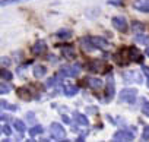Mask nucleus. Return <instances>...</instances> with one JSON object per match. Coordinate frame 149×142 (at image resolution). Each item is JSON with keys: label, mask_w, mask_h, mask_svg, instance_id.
Here are the masks:
<instances>
[{"label": "nucleus", "mask_w": 149, "mask_h": 142, "mask_svg": "<svg viewBox=\"0 0 149 142\" xmlns=\"http://www.w3.org/2000/svg\"><path fill=\"white\" fill-rule=\"evenodd\" d=\"M32 72H34V76H35V78H42V76L47 73V69H45L42 64H37V66L34 67Z\"/></svg>", "instance_id": "obj_17"}, {"label": "nucleus", "mask_w": 149, "mask_h": 142, "mask_svg": "<svg viewBox=\"0 0 149 142\" xmlns=\"http://www.w3.org/2000/svg\"><path fill=\"white\" fill-rule=\"evenodd\" d=\"M88 69L91 72L101 73V72H105V63H104V60H94L88 64Z\"/></svg>", "instance_id": "obj_6"}, {"label": "nucleus", "mask_w": 149, "mask_h": 142, "mask_svg": "<svg viewBox=\"0 0 149 142\" xmlns=\"http://www.w3.org/2000/svg\"><path fill=\"white\" fill-rule=\"evenodd\" d=\"M146 54L149 56V47H146Z\"/></svg>", "instance_id": "obj_38"}, {"label": "nucleus", "mask_w": 149, "mask_h": 142, "mask_svg": "<svg viewBox=\"0 0 149 142\" xmlns=\"http://www.w3.org/2000/svg\"><path fill=\"white\" fill-rule=\"evenodd\" d=\"M129 59H132L136 63H142L143 62V56L140 53V50L137 47H129Z\"/></svg>", "instance_id": "obj_8"}, {"label": "nucleus", "mask_w": 149, "mask_h": 142, "mask_svg": "<svg viewBox=\"0 0 149 142\" xmlns=\"http://www.w3.org/2000/svg\"><path fill=\"white\" fill-rule=\"evenodd\" d=\"M142 113H143L145 116H148V117H149V103H146V104L142 107Z\"/></svg>", "instance_id": "obj_31"}, {"label": "nucleus", "mask_w": 149, "mask_h": 142, "mask_svg": "<svg viewBox=\"0 0 149 142\" xmlns=\"http://www.w3.org/2000/svg\"><path fill=\"white\" fill-rule=\"evenodd\" d=\"M142 70H143V73L149 78V67H148V66H143V67H142Z\"/></svg>", "instance_id": "obj_35"}, {"label": "nucleus", "mask_w": 149, "mask_h": 142, "mask_svg": "<svg viewBox=\"0 0 149 142\" xmlns=\"http://www.w3.org/2000/svg\"><path fill=\"white\" fill-rule=\"evenodd\" d=\"M0 108H8V103L5 100H0Z\"/></svg>", "instance_id": "obj_34"}, {"label": "nucleus", "mask_w": 149, "mask_h": 142, "mask_svg": "<svg viewBox=\"0 0 149 142\" xmlns=\"http://www.w3.org/2000/svg\"><path fill=\"white\" fill-rule=\"evenodd\" d=\"M18 2H22V0H0V6H8V5L18 3Z\"/></svg>", "instance_id": "obj_26"}, {"label": "nucleus", "mask_w": 149, "mask_h": 142, "mask_svg": "<svg viewBox=\"0 0 149 142\" xmlns=\"http://www.w3.org/2000/svg\"><path fill=\"white\" fill-rule=\"evenodd\" d=\"M13 127L19 132V133H24L25 132V123L22 122V120H13Z\"/></svg>", "instance_id": "obj_21"}, {"label": "nucleus", "mask_w": 149, "mask_h": 142, "mask_svg": "<svg viewBox=\"0 0 149 142\" xmlns=\"http://www.w3.org/2000/svg\"><path fill=\"white\" fill-rule=\"evenodd\" d=\"M116 62H117L118 64H121V66H124V64L129 63V47H123V48H120V50L117 51V54H116Z\"/></svg>", "instance_id": "obj_5"}, {"label": "nucleus", "mask_w": 149, "mask_h": 142, "mask_svg": "<svg viewBox=\"0 0 149 142\" xmlns=\"http://www.w3.org/2000/svg\"><path fill=\"white\" fill-rule=\"evenodd\" d=\"M28 94H29V92H28L26 90H24V88H19V90H18V95H19L22 100H26V101H29L32 97H31V95H28Z\"/></svg>", "instance_id": "obj_23"}, {"label": "nucleus", "mask_w": 149, "mask_h": 142, "mask_svg": "<svg viewBox=\"0 0 149 142\" xmlns=\"http://www.w3.org/2000/svg\"><path fill=\"white\" fill-rule=\"evenodd\" d=\"M113 25H114V28L117 29V31H120V32H126L127 31V21L124 19V18H121V16H117V18H113Z\"/></svg>", "instance_id": "obj_7"}, {"label": "nucleus", "mask_w": 149, "mask_h": 142, "mask_svg": "<svg viewBox=\"0 0 149 142\" xmlns=\"http://www.w3.org/2000/svg\"><path fill=\"white\" fill-rule=\"evenodd\" d=\"M136 41L137 43H142V44H148L149 43V37L148 35H137L136 37Z\"/></svg>", "instance_id": "obj_25"}, {"label": "nucleus", "mask_w": 149, "mask_h": 142, "mask_svg": "<svg viewBox=\"0 0 149 142\" xmlns=\"http://www.w3.org/2000/svg\"><path fill=\"white\" fill-rule=\"evenodd\" d=\"M54 79H56V78H50V79L47 81V84H45V85H47V88H50V87H53V85H54Z\"/></svg>", "instance_id": "obj_33"}, {"label": "nucleus", "mask_w": 149, "mask_h": 142, "mask_svg": "<svg viewBox=\"0 0 149 142\" xmlns=\"http://www.w3.org/2000/svg\"><path fill=\"white\" fill-rule=\"evenodd\" d=\"M45 48H47V44H45V41H42V40H40V41H37L35 44H34V47H32V51L38 56V54H42L44 51H45Z\"/></svg>", "instance_id": "obj_13"}, {"label": "nucleus", "mask_w": 149, "mask_h": 142, "mask_svg": "<svg viewBox=\"0 0 149 142\" xmlns=\"http://www.w3.org/2000/svg\"><path fill=\"white\" fill-rule=\"evenodd\" d=\"M0 78L5 79V81H10L12 79V72L5 70V69H0Z\"/></svg>", "instance_id": "obj_24"}, {"label": "nucleus", "mask_w": 149, "mask_h": 142, "mask_svg": "<svg viewBox=\"0 0 149 142\" xmlns=\"http://www.w3.org/2000/svg\"><path fill=\"white\" fill-rule=\"evenodd\" d=\"M9 91H10V87H9V85L0 84V94H8Z\"/></svg>", "instance_id": "obj_27"}, {"label": "nucleus", "mask_w": 149, "mask_h": 142, "mask_svg": "<svg viewBox=\"0 0 149 142\" xmlns=\"http://www.w3.org/2000/svg\"><path fill=\"white\" fill-rule=\"evenodd\" d=\"M148 88H149V81H148Z\"/></svg>", "instance_id": "obj_40"}, {"label": "nucleus", "mask_w": 149, "mask_h": 142, "mask_svg": "<svg viewBox=\"0 0 149 142\" xmlns=\"http://www.w3.org/2000/svg\"><path fill=\"white\" fill-rule=\"evenodd\" d=\"M0 120H8V116H6V114H2V113H0Z\"/></svg>", "instance_id": "obj_37"}, {"label": "nucleus", "mask_w": 149, "mask_h": 142, "mask_svg": "<svg viewBox=\"0 0 149 142\" xmlns=\"http://www.w3.org/2000/svg\"><path fill=\"white\" fill-rule=\"evenodd\" d=\"M79 43H81V45H82V48H84L85 51H92V50H95V47H94V44L91 43V38H89V37L82 38Z\"/></svg>", "instance_id": "obj_15"}, {"label": "nucleus", "mask_w": 149, "mask_h": 142, "mask_svg": "<svg viewBox=\"0 0 149 142\" xmlns=\"http://www.w3.org/2000/svg\"><path fill=\"white\" fill-rule=\"evenodd\" d=\"M63 122H64V123H70V119H69L67 116H63Z\"/></svg>", "instance_id": "obj_36"}, {"label": "nucleus", "mask_w": 149, "mask_h": 142, "mask_svg": "<svg viewBox=\"0 0 149 142\" xmlns=\"http://www.w3.org/2000/svg\"><path fill=\"white\" fill-rule=\"evenodd\" d=\"M113 138L116 141H133L134 139V133L130 132V130H127V129H120V130H117L114 133Z\"/></svg>", "instance_id": "obj_4"}, {"label": "nucleus", "mask_w": 149, "mask_h": 142, "mask_svg": "<svg viewBox=\"0 0 149 142\" xmlns=\"http://www.w3.org/2000/svg\"><path fill=\"white\" fill-rule=\"evenodd\" d=\"M73 116H74V120H76L79 125H82V126H88V125H89V122H88L86 116L81 114L79 111H74V113H73Z\"/></svg>", "instance_id": "obj_16"}, {"label": "nucleus", "mask_w": 149, "mask_h": 142, "mask_svg": "<svg viewBox=\"0 0 149 142\" xmlns=\"http://www.w3.org/2000/svg\"><path fill=\"white\" fill-rule=\"evenodd\" d=\"M132 27H133V29H134V31H143V25H142L140 22H133V25H132Z\"/></svg>", "instance_id": "obj_30"}, {"label": "nucleus", "mask_w": 149, "mask_h": 142, "mask_svg": "<svg viewBox=\"0 0 149 142\" xmlns=\"http://www.w3.org/2000/svg\"><path fill=\"white\" fill-rule=\"evenodd\" d=\"M88 85L92 90H100V88H102V81L98 78H88Z\"/></svg>", "instance_id": "obj_18"}, {"label": "nucleus", "mask_w": 149, "mask_h": 142, "mask_svg": "<svg viewBox=\"0 0 149 142\" xmlns=\"http://www.w3.org/2000/svg\"><path fill=\"white\" fill-rule=\"evenodd\" d=\"M50 133L54 139H64V136H66V130L58 123H51L50 125Z\"/></svg>", "instance_id": "obj_2"}, {"label": "nucleus", "mask_w": 149, "mask_h": 142, "mask_svg": "<svg viewBox=\"0 0 149 142\" xmlns=\"http://www.w3.org/2000/svg\"><path fill=\"white\" fill-rule=\"evenodd\" d=\"M60 51H61V56H63L64 59H67V60L74 59V50H73L70 45H67V44L60 45Z\"/></svg>", "instance_id": "obj_11"}, {"label": "nucleus", "mask_w": 149, "mask_h": 142, "mask_svg": "<svg viewBox=\"0 0 149 142\" xmlns=\"http://www.w3.org/2000/svg\"><path fill=\"white\" fill-rule=\"evenodd\" d=\"M2 132H3V130H2V127H0V133H2Z\"/></svg>", "instance_id": "obj_39"}, {"label": "nucleus", "mask_w": 149, "mask_h": 142, "mask_svg": "<svg viewBox=\"0 0 149 142\" xmlns=\"http://www.w3.org/2000/svg\"><path fill=\"white\" fill-rule=\"evenodd\" d=\"M81 72V64L78 63H74L73 66H69V67H63L61 69V75L63 76H70V78H74V76H78Z\"/></svg>", "instance_id": "obj_3"}, {"label": "nucleus", "mask_w": 149, "mask_h": 142, "mask_svg": "<svg viewBox=\"0 0 149 142\" xmlns=\"http://www.w3.org/2000/svg\"><path fill=\"white\" fill-rule=\"evenodd\" d=\"M2 130H3L6 135H10V133H12V129H10L8 125H6V126H3V127H2Z\"/></svg>", "instance_id": "obj_32"}, {"label": "nucleus", "mask_w": 149, "mask_h": 142, "mask_svg": "<svg viewBox=\"0 0 149 142\" xmlns=\"http://www.w3.org/2000/svg\"><path fill=\"white\" fill-rule=\"evenodd\" d=\"M76 94H78V87H74V85H66L64 87V95L73 97V95H76Z\"/></svg>", "instance_id": "obj_19"}, {"label": "nucleus", "mask_w": 149, "mask_h": 142, "mask_svg": "<svg viewBox=\"0 0 149 142\" xmlns=\"http://www.w3.org/2000/svg\"><path fill=\"white\" fill-rule=\"evenodd\" d=\"M12 63V60L9 57H0V64H3V66H9Z\"/></svg>", "instance_id": "obj_28"}, {"label": "nucleus", "mask_w": 149, "mask_h": 142, "mask_svg": "<svg viewBox=\"0 0 149 142\" xmlns=\"http://www.w3.org/2000/svg\"><path fill=\"white\" fill-rule=\"evenodd\" d=\"M44 132V127L41 126V125H37V126H32L31 129H29V135L34 138V136H37V135H40V133H42Z\"/></svg>", "instance_id": "obj_20"}, {"label": "nucleus", "mask_w": 149, "mask_h": 142, "mask_svg": "<svg viewBox=\"0 0 149 142\" xmlns=\"http://www.w3.org/2000/svg\"><path fill=\"white\" fill-rule=\"evenodd\" d=\"M123 76H124V79L129 81L130 84H132V82L142 84V76H140V73H137V72H129V73H124Z\"/></svg>", "instance_id": "obj_12"}, {"label": "nucleus", "mask_w": 149, "mask_h": 142, "mask_svg": "<svg viewBox=\"0 0 149 142\" xmlns=\"http://www.w3.org/2000/svg\"><path fill=\"white\" fill-rule=\"evenodd\" d=\"M89 38L95 48H107L110 45L108 41H105V38H102V37H89Z\"/></svg>", "instance_id": "obj_9"}, {"label": "nucleus", "mask_w": 149, "mask_h": 142, "mask_svg": "<svg viewBox=\"0 0 149 142\" xmlns=\"http://www.w3.org/2000/svg\"><path fill=\"white\" fill-rule=\"evenodd\" d=\"M136 97H137V91H136L134 88H124V90H121L120 94H118V98H120L121 101L129 103V104H133V103L136 101Z\"/></svg>", "instance_id": "obj_1"}, {"label": "nucleus", "mask_w": 149, "mask_h": 142, "mask_svg": "<svg viewBox=\"0 0 149 142\" xmlns=\"http://www.w3.org/2000/svg\"><path fill=\"white\" fill-rule=\"evenodd\" d=\"M57 37H58L60 40H67V38L72 37V34H70L69 29H60V31L57 32Z\"/></svg>", "instance_id": "obj_22"}, {"label": "nucleus", "mask_w": 149, "mask_h": 142, "mask_svg": "<svg viewBox=\"0 0 149 142\" xmlns=\"http://www.w3.org/2000/svg\"><path fill=\"white\" fill-rule=\"evenodd\" d=\"M142 139L143 141H149V126H146L143 129V133H142Z\"/></svg>", "instance_id": "obj_29"}, {"label": "nucleus", "mask_w": 149, "mask_h": 142, "mask_svg": "<svg viewBox=\"0 0 149 142\" xmlns=\"http://www.w3.org/2000/svg\"><path fill=\"white\" fill-rule=\"evenodd\" d=\"M114 95V82H113V76L110 75L108 78V82H107V97H105V101H110Z\"/></svg>", "instance_id": "obj_14"}, {"label": "nucleus", "mask_w": 149, "mask_h": 142, "mask_svg": "<svg viewBox=\"0 0 149 142\" xmlns=\"http://www.w3.org/2000/svg\"><path fill=\"white\" fill-rule=\"evenodd\" d=\"M133 6H134V9H137L140 12L149 13V0H134Z\"/></svg>", "instance_id": "obj_10"}]
</instances>
